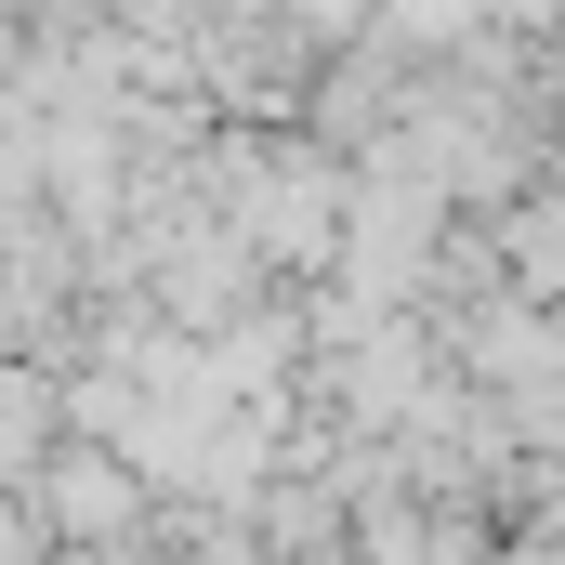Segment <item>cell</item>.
I'll use <instances>...</instances> for the list:
<instances>
[{
	"label": "cell",
	"instance_id": "obj_1",
	"mask_svg": "<svg viewBox=\"0 0 565 565\" xmlns=\"http://www.w3.org/2000/svg\"><path fill=\"white\" fill-rule=\"evenodd\" d=\"M487 250H513V289H526V302H565V198L500 211V237H487Z\"/></svg>",
	"mask_w": 565,
	"mask_h": 565
}]
</instances>
